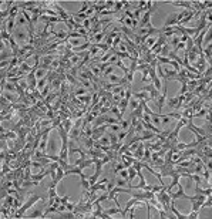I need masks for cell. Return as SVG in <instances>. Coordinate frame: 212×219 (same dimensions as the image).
Here are the masks:
<instances>
[{
	"label": "cell",
	"mask_w": 212,
	"mask_h": 219,
	"mask_svg": "<svg viewBox=\"0 0 212 219\" xmlns=\"http://www.w3.org/2000/svg\"><path fill=\"white\" fill-rule=\"evenodd\" d=\"M205 199H207V196H204L201 194H195L194 196L189 195V201L192 203V212L189 215H186V218H189V219L199 218V209L202 208V203H204Z\"/></svg>",
	"instance_id": "6da1fadb"
},
{
	"label": "cell",
	"mask_w": 212,
	"mask_h": 219,
	"mask_svg": "<svg viewBox=\"0 0 212 219\" xmlns=\"http://www.w3.org/2000/svg\"><path fill=\"white\" fill-rule=\"evenodd\" d=\"M13 37H14V40L17 41V44H19V47L22 49V47H24L26 44L29 43V40H30V36H29V28H14V33L11 34Z\"/></svg>",
	"instance_id": "7a4b0ae2"
},
{
	"label": "cell",
	"mask_w": 212,
	"mask_h": 219,
	"mask_svg": "<svg viewBox=\"0 0 212 219\" xmlns=\"http://www.w3.org/2000/svg\"><path fill=\"white\" fill-rule=\"evenodd\" d=\"M37 201H43V199L38 196V195H36V194H32V195H30V198L27 199V202L23 203L22 208L17 209V214H14L13 216H11V218H17V219H19V218H23V216H24V212H26V211H27V209L30 208L32 205H34V203L37 202Z\"/></svg>",
	"instance_id": "3957f363"
},
{
	"label": "cell",
	"mask_w": 212,
	"mask_h": 219,
	"mask_svg": "<svg viewBox=\"0 0 212 219\" xmlns=\"http://www.w3.org/2000/svg\"><path fill=\"white\" fill-rule=\"evenodd\" d=\"M169 198L172 199V201H177V199H181V198H184V199H188L189 201V195H186L184 192V188H182V185H181L180 182L177 184V191H169L168 192Z\"/></svg>",
	"instance_id": "277c9868"
},
{
	"label": "cell",
	"mask_w": 212,
	"mask_h": 219,
	"mask_svg": "<svg viewBox=\"0 0 212 219\" xmlns=\"http://www.w3.org/2000/svg\"><path fill=\"white\" fill-rule=\"evenodd\" d=\"M142 91H147L148 94H150V98H151V101L152 103H155L157 101V98H158V95H159V91H158L157 88L154 87V84H148V86H145V87H142Z\"/></svg>",
	"instance_id": "5b68a950"
},
{
	"label": "cell",
	"mask_w": 212,
	"mask_h": 219,
	"mask_svg": "<svg viewBox=\"0 0 212 219\" xmlns=\"http://www.w3.org/2000/svg\"><path fill=\"white\" fill-rule=\"evenodd\" d=\"M118 212H120V215H121V212H123L121 206H117V208H111V209H105V211L103 209V214L100 215V219H108V218H111L113 215L118 214Z\"/></svg>",
	"instance_id": "8992f818"
},
{
	"label": "cell",
	"mask_w": 212,
	"mask_h": 219,
	"mask_svg": "<svg viewBox=\"0 0 212 219\" xmlns=\"http://www.w3.org/2000/svg\"><path fill=\"white\" fill-rule=\"evenodd\" d=\"M144 149H145V145H144V142H141L140 141V144H138V147H137V149L132 152V157L135 159H140L141 161L142 157H144Z\"/></svg>",
	"instance_id": "52a82bcc"
},
{
	"label": "cell",
	"mask_w": 212,
	"mask_h": 219,
	"mask_svg": "<svg viewBox=\"0 0 212 219\" xmlns=\"http://www.w3.org/2000/svg\"><path fill=\"white\" fill-rule=\"evenodd\" d=\"M3 91H9V93H17V84H13L10 81H6L2 84V93Z\"/></svg>",
	"instance_id": "ba28073f"
},
{
	"label": "cell",
	"mask_w": 212,
	"mask_h": 219,
	"mask_svg": "<svg viewBox=\"0 0 212 219\" xmlns=\"http://www.w3.org/2000/svg\"><path fill=\"white\" fill-rule=\"evenodd\" d=\"M150 117H151V122H152V124L157 127L158 130H161V131H162V128H161V117H159V112H152Z\"/></svg>",
	"instance_id": "9c48e42d"
},
{
	"label": "cell",
	"mask_w": 212,
	"mask_h": 219,
	"mask_svg": "<svg viewBox=\"0 0 212 219\" xmlns=\"http://www.w3.org/2000/svg\"><path fill=\"white\" fill-rule=\"evenodd\" d=\"M195 194H201L204 196H211L212 189H211V186H209V188H205V189H201V188L195 184Z\"/></svg>",
	"instance_id": "30bf717a"
},
{
	"label": "cell",
	"mask_w": 212,
	"mask_h": 219,
	"mask_svg": "<svg viewBox=\"0 0 212 219\" xmlns=\"http://www.w3.org/2000/svg\"><path fill=\"white\" fill-rule=\"evenodd\" d=\"M90 93L92 94V91L91 90H88V88H86V87L74 88V95H76V97H78V95H86V94H90Z\"/></svg>",
	"instance_id": "8fae6325"
},
{
	"label": "cell",
	"mask_w": 212,
	"mask_h": 219,
	"mask_svg": "<svg viewBox=\"0 0 212 219\" xmlns=\"http://www.w3.org/2000/svg\"><path fill=\"white\" fill-rule=\"evenodd\" d=\"M169 3L174 4V6L185 7V10H194V9H192V4H191V2H169Z\"/></svg>",
	"instance_id": "7c38bea8"
},
{
	"label": "cell",
	"mask_w": 212,
	"mask_h": 219,
	"mask_svg": "<svg viewBox=\"0 0 212 219\" xmlns=\"http://www.w3.org/2000/svg\"><path fill=\"white\" fill-rule=\"evenodd\" d=\"M128 170V179H127V182H128V185L131 186V182L134 181V178L137 176V171L134 166H130V168H127Z\"/></svg>",
	"instance_id": "4fadbf2b"
},
{
	"label": "cell",
	"mask_w": 212,
	"mask_h": 219,
	"mask_svg": "<svg viewBox=\"0 0 212 219\" xmlns=\"http://www.w3.org/2000/svg\"><path fill=\"white\" fill-rule=\"evenodd\" d=\"M114 73H115V66H108L103 71V77H101V78H107L110 74H114ZM115 74H117V73H115Z\"/></svg>",
	"instance_id": "5bb4252c"
},
{
	"label": "cell",
	"mask_w": 212,
	"mask_h": 219,
	"mask_svg": "<svg viewBox=\"0 0 212 219\" xmlns=\"http://www.w3.org/2000/svg\"><path fill=\"white\" fill-rule=\"evenodd\" d=\"M61 124H63V127H64V130L67 132H70V130L73 128V120H71V118H65V120H63Z\"/></svg>",
	"instance_id": "9a60e30c"
},
{
	"label": "cell",
	"mask_w": 212,
	"mask_h": 219,
	"mask_svg": "<svg viewBox=\"0 0 212 219\" xmlns=\"http://www.w3.org/2000/svg\"><path fill=\"white\" fill-rule=\"evenodd\" d=\"M113 10H114L115 14H118V13H123V10H124L123 2H115V3H114V7H113Z\"/></svg>",
	"instance_id": "2e32d148"
},
{
	"label": "cell",
	"mask_w": 212,
	"mask_h": 219,
	"mask_svg": "<svg viewBox=\"0 0 212 219\" xmlns=\"http://www.w3.org/2000/svg\"><path fill=\"white\" fill-rule=\"evenodd\" d=\"M98 144H101V145H104V147H108V145H110V138H108V135H107V134H104L103 137L98 140Z\"/></svg>",
	"instance_id": "e0dca14e"
},
{
	"label": "cell",
	"mask_w": 212,
	"mask_h": 219,
	"mask_svg": "<svg viewBox=\"0 0 212 219\" xmlns=\"http://www.w3.org/2000/svg\"><path fill=\"white\" fill-rule=\"evenodd\" d=\"M188 178H191V179H192V181L195 182L196 185H199V184L202 182L201 175H198V174H189V176H188Z\"/></svg>",
	"instance_id": "ac0fdd59"
},
{
	"label": "cell",
	"mask_w": 212,
	"mask_h": 219,
	"mask_svg": "<svg viewBox=\"0 0 212 219\" xmlns=\"http://www.w3.org/2000/svg\"><path fill=\"white\" fill-rule=\"evenodd\" d=\"M46 84H47V76L37 81V90H38V91H40V90H43V88L46 87Z\"/></svg>",
	"instance_id": "d6986e66"
},
{
	"label": "cell",
	"mask_w": 212,
	"mask_h": 219,
	"mask_svg": "<svg viewBox=\"0 0 212 219\" xmlns=\"http://www.w3.org/2000/svg\"><path fill=\"white\" fill-rule=\"evenodd\" d=\"M130 124H131V120H121L120 122V125H121V130H124V131H127L128 128H130Z\"/></svg>",
	"instance_id": "ffe728a7"
},
{
	"label": "cell",
	"mask_w": 212,
	"mask_h": 219,
	"mask_svg": "<svg viewBox=\"0 0 212 219\" xmlns=\"http://www.w3.org/2000/svg\"><path fill=\"white\" fill-rule=\"evenodd\" d=\"M177 104H178V97H174V98H169L168 100V107H169V108L175 110Z\"/></svg>",
	"instance_id": "44dd1931"
},
{
	"label": "cell",
	"mask_w": 212,
	"mask_h": 219,
	"mask_svg": "<svg viewBox=\"0 0 212 219\" xmlns=\"http://www.w3.org/2000/svg\"><path fill=\"white\" fill-rule=\"evenodd\" d=\"M148 71H150V67H147V68H144V70H142V82H148V81H150Z\"/></svg>",
	"instance_id": "7402d4cb"
},
{
	"label": "cell",
	"mask_w": 212,
	"mask_h": 219,
	"mask_svg": "<svg viewBox=\"0 0 212 219\" xmlns=\"http://www.w3.org/2000/svg\"><path fill=\"white\" fill-rule=\"evenodd\" d=\"M88 9H90V2H84V3H83V6H81V9L77 11V13H86Z\"/></svg>",
	"instance_id": "603a6c76"
},
{
	"label": "cell",
	"mask_w": 212,
	"mask_h": 219,
	"mask_svg": "<svg viewBox=\"0 0 212 219\" xmlns=\"http://www.w3.org/2000/svg\"><path fill=\"white\" fill-rule=\"evenodd\" d=\"M56 196H57V192H56V188H54V186H50V188H49V198H51V199H54Z\"/></svg>",
	"instance_id": "cb8c5ba5"
},
{
	"label": "cell",
	"mask_w": 212,
	"mask_h": 219,
	"mask_svg": "<svg viewBox=\"0 0 212 219\" xmlns=\"http://www.w3.org/2000/svg\"><path fill=\"white\" fill-rule=\"evenodd\" d=\"M127 132L128 131H124V130H121L120 132H118V142H123L125 140V137H127Z\"/></svg>",
	"instance_id": "d4e9b609"
},
{
	"label": "cell",
	"mask_w": 212,
	"mask_h": 219,
	"mask_svg": "<svg viewBox=\"0 0 212 219\" xmlns=\"http://www.w3.org/2000/svg\"><path fill=\"white\" fill-rule=\"evenodd\" d=\"M120 175H121V178H123V179H125V181H127V179H128V170H127V168L121 170L120 171ZM127 184H128V182H127Z\"/></svg>",
	"instance_id": "484cf974"
},
{
	"label": "cell",
	"mask_w": 212,
	"mask_h": 219,
	"mask_svg": "<svg viewBox=\"0 0 212 219\" xmlns=\"http://www.w3.org/2000/svg\"><path fill=\"white\" fill-rule=\"evenodd\" d=\"M44 211V209H43ZM43 211H36V212H34V214H32V215H29V218L30 219H34V218H41V212H43Z\"/></svg>",
	"instance_id": "4316f807"
},
{
	"label": "cell",
	"mask_w": 212,
	"mask_h": 219,
	"mask_svg": "<svg viewBox=\"0 0 212 219\" xmlns=\"http://www.w3.org/2000/svg\"><path fill=\"white\" fill-rule=\"evenodd\" d=\"M74 206H76V203H65V208H67V211H73L74 209Z\"/></svg>",
	"instance_id": "83f0119b"
},
{
	"label": "cell",
	"mask_w": 212,
	"mask_h": 219,
	"mask_svg": "<svg viewBox=\"0 0 212 219\" xmlns=\"http://www.w3.org/2000/svg\"><path fill=\"white\" fill-rule=\"evenodd\" d=\"M115 184H117L118 186H124V185H127V181H125V179H118Z\"/></svg>",
	"instance_id": "f1b7e54d"
}]
</instances>
